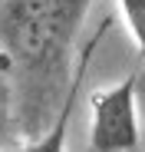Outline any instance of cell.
Wrapping results in <instances>:
<instances>
[{"label":"cell","instance_id":"1","mask_svg":"<svg viewBox=\"0 0 145 152\" xmlns=\"http://www.w3.org/2000/svg\"><path fill=\"white\" fill-rule=\"evenodd\" d=\"M89 0H4L0 4V66L10 86V109L30 139L46 132L53 99L66 96L69 73Z\"/></svg>","mask_w":145,"mask_h":152},{"label":"cell","instance_id":"2","mask_svg":"<svg viewBox=\"0 0 145 152\" xmlns=\"http://www.w3.org/2000/svg\"><path fill=\"white\" fill-rule=\"evenodd\" d=\"M138 73H129L122 83L96 89L89 96V149L92 152H132L138 145Z\"/></svg>","mask_w":145,"mask_h":152},{"label":"cell","instance_id":"3","mask_svg":"<svg viewBox=\"0 0 145 152\" xmlns=\"http://www.w3.org/2000/svg\"><path fill=\"white\" fill-rule=\"evenodd\" d=\"M102 33H106V27H102L99 33H96V37L86 43V50L79 53L76 83H72V86H69V93L63 96V103H59V113H56L53 126H46V132H43V136H36V139H30L27 145H0V152H66V132H69V119H72V109H76L79 80H83V73H86V66H89V60H92V53H96V46H99Z\"/></svg>","mask_w":145,"mask_h":152},{"label":"cell","instance_id":"4","mask_svg":"<svg viewBox=\"0 0 145 152\" xmlns=\"http://www.w3.org/2000/svg\"><path fill=\"white\" fill-rule=\"evenodd\" d=\"M115 4H119V10H122L125 27L135 37L138 56H145V0H115Z\"/></svg>","mask_w":145,"mask_h":152}]
</instances>
